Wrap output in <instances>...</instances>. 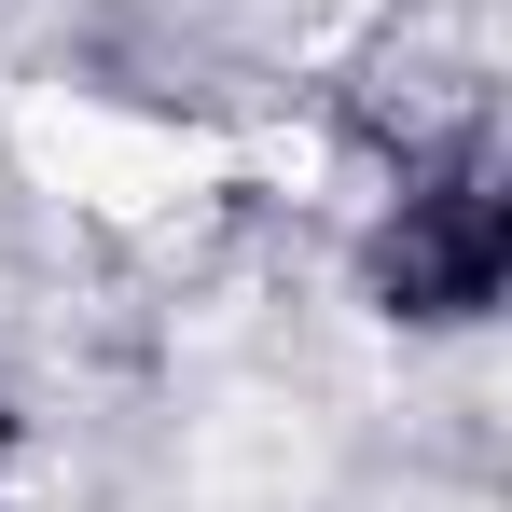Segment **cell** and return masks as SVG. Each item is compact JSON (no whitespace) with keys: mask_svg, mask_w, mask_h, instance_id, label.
<instances>
[{"mask_svg":"<svg viewBox=\"0 0 512 512\" xmlns=\"http://www.w3.org/2000/svg\"><path fill=\"white\" fill-rule=\"evenodd\" d=\"M0 443H14V416H0Z\"/></svg>","mask_w":512,"mask_h":512,"instance_id":"obj_2","label":"cell"},{"mask_svg":"<svg viewBox=\"0 0 512 512\" xmlns=\"http://www.w3.org/2000/svg\"><path fill=\"white\" fill-rule=\"evenodd\" d=\"M499 263H512L499 180H485V153H443V167H416V194H402V222H388V250H374V291H388L402 319H485V305H499Z\"/></svg>","mask_w":512,"mask_h":512,"instance_id":"obj_1","label":"cell"}]
</instances>
